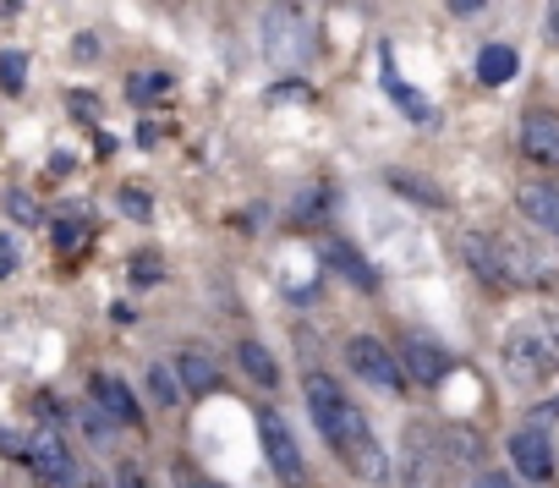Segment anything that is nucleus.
I'll return each instance as SVG.
<instances>
[{
	"label": "nucleus",
	"mask_w": 559,
	"mask_h": 488,
	"mask_svg": "<svg viewBox=\"0 0 559 488\" xmlns=\"http://www.w3.org/2000/svg\"><path fill=\"white\" fill-rule=\"evenodd\" d=\"M346 368H352L362 384H373V390H390V395L406 390L401 357H395L384 341H373V335H352V341H346Z\"/></svg>",
	"instance_id": "nucleus-3"
},
{
	"label": "nucleus",
	"mask_w": 559,
	"mask_h": 488,
	"mask_svg": "<svg viewBox=\"0 0 559 488\" xmlns=\"http://www.w3.org/2000/svg\"><path fill=\"white\" fill-rule=\"evenodd\" d=\"M148 395L170 412V406L187 395V390H181V373H176V368H165V362H154V368H148Z\"/></svg>",
	"instance_id": "nucleus-15"
},
{
	"label": "nucleus",
	"mask_w": 559,
	"mask_h": 488,
	"mask_svg": "<svg viewBox=\"0 0 559 488\" xmlns=\"http://www.w3.org/2000/svg\"><path fill=\"white\" fill-rule=\"evenodd\" d=\"M110 488H148V483H143V472H138V466H127V461H121V466H116V477H110Z\"/></svg>",
	"instance_id": "nucleus-22"
},
{
	"label": "nucleus",
	"mask_w": 559,
	"mask_h": 488,
	"mask_svg": "<svg viewBox=\"0 0 559 488\" xmlns=\"http://www.w3.org/2000/svg\"><path fill=\"white\" fill-rule=\"evenodd\" d=\"M461 253H466V264H472L488 286H510V275H504V253H499V236H466V241H461Z\"/></svg>",
	"instance_id": "nucleus-10"
},
{
	"label": "nucleus",
	"mask_w": 559,
	"mask_h": 488,
	"mask_svg": "<svg viewBox=\"0 0 559 488\" xmlns=\"http://www.w3.org/2000/svg\"><path fill=\"white\" fill-rule=\"evenodd\" d=\"M510 461H515V472L526 483H548L554 477V444H548V433L543 428H515L510 433Z\"/></svg>",
	"instance_id": "nucleus-6"
},
{
	"label": "nucleus",
	"mask_w": 559,
	"mask_h": 488,
	"mask_svg": "<svg viewBox=\"0 0 559 488\" xmlns=\"http://www.w3.org/2000/svg\"><path fill=\"white\" fill-rule=\"evenodd\" d=\"M308 406H313V417H319L324 439L352 461V472H357V477H368V483H384V477H390V455H384V444L373 439L368 417L341 395V384H335V379L313 373V379H308Z\"/></svg>",
	"instance_id": "nucleus-1"
},
{
	"label": "nucleus",
	"mask_w": 559,
	"mask_h": 488,
	"mask_svg": "<svg viewBox=\"0 0 559 488\" xmlns=\"http://www.w3.org/2000/svg\"><path fill=\"white\" fill-rule=\"evenodd\" d=\"M12 214H17L23 225H39V209H34V203H28L23 192H12Z\"/></svg>",
	"instance_id": "nucleus-24"
},
{
	"label": "nucleus",
	"mask_w": 559,
	"mask_h": 488,
	"mask_svg": "<svg viewBox=\"0 0 559 488\" xmlns=\"http://www.w3.org/2000/svg\"><path fill=\"white\" fill-rule=\"evenodd\" d=\"M324 253H330V270H341V275H346L352 286H362V291H373V270H368V264L357 259V248H346V241H330V248H324Z\"/></svg>",
	"instance_id": "nucleus-14"
},
{
	"label": "nucleus",
	"mask_w": 559,
	"mask_h": 488,
	"mask_svg": "<svg viewBox=\"0 0 559 488\" xmlns=\"http://www.w3.org/2000/svg\"><path fill=\"white\" fill-rule=\"evenodd\" d=\"M176 373H181V390H187V395H209V390L219 384V373H214V362H209L203 352H187V357L176 362Z\"/></svg>",
	"instance_id": "nucleus-13"
},
{
	"label": "nucleus",
	"mask_w": 559,
	"mask_h": 488,
	"mask_svg": "<svg viewBox=\"0 0 559 488\" xmlns=\"http://www.w3.org/2000/svg\"><path fill=\"white\" fill-rule=\"evenodd\" d=\"M56 241H61V248H78V241H83V225H61Z\"/></svg>",
	"instance_id": "nucleus-25"
},
{
	"label": "nucleus",
	"mask_w": 559,
	"mask_h": 488,
	"mask_svg": "<svg viewBox=\"0 0 559 488\" xmlns=\"http://www.w3.org/2000/svg\"><path fill=\"white\" fill-rule=\"evenodd\" d=\"M515 209H521L537 230L559 236V192H554V187H521V192H515Z\"/></svg>",
	"instance_id": "nucleus-11"
},
{
	"label": "nucleus",
	"mask_w": 559,
	"mask_h": 488,
	"mask_svg": "<svg viewBox=\"0 0 559 488\" xmlns=\"http://www.w3.org/2000/svg\"><path fill=\"white\" fill-rule=\"evenodd\" d=\"M258 433H263V455L274 466V477H286V483H302V450L286 428V417L280 412H258Z\"/></svg>",
	"instance_id": "nucleus-5"
},
{
	"label": "nucleus",
	"mask_w": 559,
	"mask_h": 488,
	"mask_svg": "<svg viewBox=\"0 0 559 488\" xmlns=\"http://www.w3.org/2000/svg\"><path fill=\"white\" fill-rule=\"evenodd\" d=\"M488 488H526V477L515 472V477H488Z\"/></svg>",
	"instance_id": "nucleus-27"
},
{
	"label": "nucleus",
	"mask_w": 559,
	"mask_h": 488,
	"mask_svg": "<svg viewBox=\"0 0 559 488\" xmlns=\"http://www.w3.org/2000/svg\"><path fill=\"white\" fill-rule=\"evenodd\" d=\"M121 209H127L132 219H148V214H154V209H148V198H143L138 187H127V192H121Z\"/></svg>",
	"instance_id": "nucleus-21"
},
{
	"label": "nucleus",
	"mask_w": 559,
	"mask_h": 488,
	"mask_svg": "<svg viewBox=\"0 0 559 488\" xmlns=\"http://www.w3.org/2000/svg\"><path fill=\"white\" fill-rule=\"evenodd\" d=\"M12 270H17V241H12V236H0V281H7Z\"/></svg>",
	"instance_id": "nucleus-23"
},
{
	"label": "nucleus",
	"mask_w": 559,
	"mask_h": 488,
	"mask_svg": "<svg viewBox=\"0 0 559 488\" xmlns=\"http://www.w3.org/2000/svg\"><path fill=\"white\" fill-rule=\"evenodd\" d=\"M521 154L532 165H559V116L554 110H532L521 121Z\"/></svg>",
	"instance_id": "nucleus-7"
},
{
	"label": "nucleus",
	"mask_w": 559,
	"mask_h": 488,
	"mask_svg": "<svg viewBox=\"0 0 559 488\" xmlns=\"http://www.w3.org/2000/svg\"><path fill=\"white\" fill-rule=\"evenodd\" d=\"M483 7H488V0H450L455 17H472V12H483Z\"/></svg>",
	"instance_id": "nucleus-26"
},
{
	"label": "nucleus",
	"mask_w": 559,
	"mask_h": 488,
	"mask_svg": "<svg viewBox=\"0 0 559 488\" xmlns=\"http://www.w3.org/2000/svg\"><path fill=\"white\" fill-rule=\"evenodd\" d=\"M308 50H313L308 17H302L297 7H269V17H263V56H269L280 72H292V67L308 61Z\"/></svg>",
	"instance_id": "nucleus-2"
},
{
	"label": "nucleus",
	"mask_w": 559,
	"mask_h": 488,
	"mask_svg": "<svg viewBox=\"0 0 559 488\" xmlns=\"http://www.w3.org/2000/svg\"><path fill=\"white\" fill-rule=\"evenodd\" d=\"M127 94H132L138 105H143V99H159V94H170V78H165V72H138Z\"/></svg>",
	"instance_id": "nucleus-18"
},
{
	"label": "nucleus",
	"mask_w": 559,
	"mask_h": 488,
	"mask_svg": "<svg viewBox=\"0 0 559 488\" xmlns=\"http://www.w3.org/2000/svg\"><path fill=\"white\" fill-rule=\"evenodd\" d=\"M88 390H94V401H99V406H105V412H110L121 428H138V422H143V412H138V401H132V390H127L121 379L94 373V379H88Z\"/></svg>",
	"instance_id": "nucleus-9"
},
{
	"label": "nucleus",
	"mask_w": 559,
	"mask_h": 488,
	"mask_svg": "<svg viewBox=\"0 0 559 488\" xmlns=\"http://www.w3.org/2000/svg\"><path fill=\"white\" fill-rule=\"evenodd\" d=\"M324 203H330V187H308V192L297 198L292 219H297V225H313V219H324Z\"/></svg>",
	"instance_id": "nucleus-17"
},
{
	"label": "nucleus",
	"mask_w": 559,
	"mask_h": 488,
	"mask_svg": "<svg viewBox=\"0 0 559 488\" xmlns=\"http://www.w3.org/2000/svg\"><path fill=\"white\" fill-rule=\"evenodd\" d=\"M110 422H116V417H110L105 406H99V412H83V428H88L94 444H110Z\"/></svg>",
	"instance_id": "nucleus-20"
},
{
	"label": "nucleus",
	"mask_w": 559,
	"mask_h": 488,
	"mask_svg": "<svg viewBox=\"0 0 559 488\" xmlns=\"http://www.w3.org/2000/svg\"><path fill=\"white\" fill-rule=\"evenodd\" d=\"M23 461L56 488H78L83 483V472H78V461H72V450H67V439L56 428H34V439L23 444Z\"/></svg>",
	"instance_id": "nucleus-4"
},
{
	"label": "nucleus",
	"mask_w": 559,
	"mask_h": 488,
	"mask_svg": "<svg viewBox=\"0 0 559 488\" xmlns=\"http://www.w3.org/2000/svg\"><path fill=\"white\" fill-rule=\"evenodd\" d=\"M515 67H521V61H515V50H510V45H488V50L477 56V78H483L488 88L510 83V78H515Z\"/></svg>",
	"instance_id": "nucleus-12"
},
{
	"label": "nucleus",
	"mask_w": 559,
	"mask_h": 488,
	"mask_svg": "<svg viewBox=\"0 0 559 488\" xmlns=\"http://www.w3.org/2000/svg\"><path fill=\"white\" fill-rule=\"evenodd\" d=\"M241 368H247L258 384H274V379H280V368H274V357L263 352V341H241Z\"/></svg>",
	"instance_id": "nucleus-16"
},
{
	"label": "nucleus",
	"mask_w": 559,
	"mask_h": 488,
	"mask_svg": "<svg viewBox=\"0 0 559 488\" xmlns=\"http://www.w3.org/2000/svg\"><path fill=\"white\" fill-rule=\"evenodd\" d=\"M23 72H28V56H17V50H7V56H0V83H7L12 94L23 88Z\"/></svg>",
	"instance_id": "nucleus-19"
},
{
	"label": "nucleus",
	"mask_w": 559,
	"mask_h": 488,
	"mask_svg": "<svg viewBox=\"0 0 559 488\" xmlns=\"http://www.w3.org/2000/svg\"><path fill=\"white\" fill-rule=\"evenodd\" d=\"M401 368L412 373V384H439L444 373H450V357H444V346H433V341H406L401 346Z\"/></svg>",
	"instance_id": "nucleus-8"
}]
</instances>
